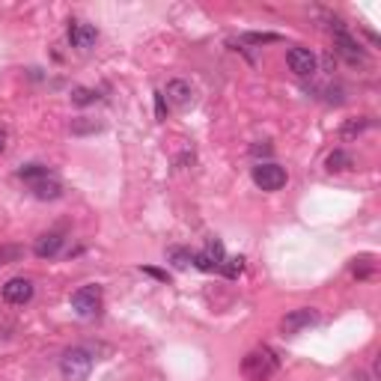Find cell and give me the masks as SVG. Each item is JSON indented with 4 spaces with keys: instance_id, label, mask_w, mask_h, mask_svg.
Returning a JSON list of instances; mask_svg holds the SVG:
<instances>
[{
    "instance_id": "1",
    "label": "cell",
    "mask_w": 381,
    "mask_h": 381,
    "mask_svg": "<svg viewBox=\"0 0 381 381\" xmlns=\"http://www.w3.org/2000/svg\"><path fill=\"white\" fill-rule=\"evenodd\" d=\"M18 179L27 182L30 194L36 200H57V197H63V182L45 167V164H27V167H21Z\"/></svg>"
},
{
    "instance_id": "2",
    "label": "cell",
    "mask_w": 381,
    "mask_h": 381,
    "mask_svg": "<svg viewBox=\"0 0 381 381\" xmlns=\"http://www.w3.org/2000/svg\"><path fill=\"white\" fill-rule=\"evenodd\" d=\"M277 373V354L271 349H253L241 361V375L247 381H269Z\"/></svg>"
},
{
    "instance_id": "3",
    "label": "cell",
    "mask_w": 381,
    "mask_h": 381,
    "mask_svg": "<svg viewBox=\"0 0 381 381\" xmlns=\"http://www.w3.org/2000/svg\"><path fill=\"white\" fill-rule=\"evenodd\" d=\"M93 363H96L93 351L75 346V349H69L60 358V375L66 381H86V378H90V373H93Z\"/></svg>"
},
{
    "instance_id": "4",
    "label": "cell",
    "mask_w": 381,
    "mask_h": 381,
    "mask_svg": "<svg viewBox=\"0 0 381 381\" xmlns=\"http://www.w3.org/2000/svg\"><path fill=\"white\" fill-rule=\"evenodd\" d=\"M286 179H289L286 170L274 161H262L253 167V185H257L259 190H280L286 185Z\"/></svg>"
},
{
    "instance_id": "5",
    "label": "cell",
    "mask_w": 381,
    "mask_h": 381,
    "mask_svg": "<svg viewBox=\"0 0 381 381\" xmlns=\"http://www.w3.org/2000/svg\"><path fill=\"white\" fill-rule=\"evenodd\" d=\"M72 310L84 316V319H90V316H96L101 310V286L90 283V286H81L78 292L72 295Z\"/></svg>"
},
{
    "instance_id": "6",
    "label": "cell",
    "mask_w": 381,
    "mask_h": 381,
    "mask_svg": "<svg viewBox=\"0 0 381 381\" xmlns=\"http://www.w3.org/2000/svg\"><path fill=\"white\" fill-rule=\"evenodd\" d=\"M316 322H319V313H316L313 307H298V310H289L280 319V331L289 334V337H295V334L304 331V328H310Z\"/></svg>"
},
{
    "instance_id": "7",
    "label": "cell",
    "mask_w": 381,
    "mask_h": 381,
    "mask_svg": "<svg viewBox=\"0 0 381 381\" xmlns=\"http://www.w3.org/2000/svg\"><path fill=\"white\" fill-rule=\"evenodd\" d=\"M286 63H289V69L298 75V78H310V75H316V66H319V60H316V54L310 48H289V54H286Z\"/></svg>"
},
{
    "instance_id": "8",
    "label": "cell",
    "mask_w": 381,
    "mask_h": 381,
    "mask_svg": "<svg viewBox=\"0 0 381 381\" xmlns=\"http://www.w3.org/2000/svg\"><path fill=\"white\" fill-rule=\"evenodd\" d=\"M331 30H334V45L342 57H349V60H361L363 57V51H361V42L354 39V36L346 30V24H331Z\"/></svg>"
},
{
    "instance_id": "9",
    "label": "cell",
    "mask_w": 381,
    "mask_h": 381,
    "mask_svg": "<svg viewBox=\"0 0 381 381\" xmlns=\"http://www.w3.org/2000/svg\"><path fill=\"white\" fill-rule=\"evenodd\" d=\"M33 298V283L27 277H12L4 283V301L6 304H27Z\"/></svg>"
},
{
    "instance_id": "10",
    "label": "cell",
    "mask_w": 381,
    "mask_h": 381,
    "mask_svg": "<svg viewBox=\"0 0 381 381\" xmlns=\"http://www.w3.org/2000/svg\"><path fill=\"white\" fill-rule=\"evenodd\" d=\"M224 259L226 257H224V245H221V241H209V247L194 257V265H197L200 271H221Z\"/></svg>"
},
{
    "instance_id": "11",
    "label": "cell",
    "mask_w": 381,
    "mask_h": 381,
    "mask_svg": "<svg viewBox=\"0 0 381 381\" xmlns=\"http://www.w3.org/2000/svg\"><path fill=\"white\" fill-rule=\"evenodd\" d=\"M98 39V30L93 27V24H84V21H72L69 27V42L72 48H81V51H90Z\"/></svg>"
},
{
    "instance_id": "12",
    "label": "cell",
    "mask_w": 381,
    "mask_h": 381,
    "mask_svg": "<svg viewBox=\"0 0 381 381\" xmlns=\"http://www.w3.org/2000/svg\"><path fill=\"white\" fill-rule=\"evenodd\" d=\"M161 96L167 98L173 108H188L190 101H194V86H190L188 81H182V78H176V81L167 84V90H164Z\"/></svg>"
},
{
    "instance_id": "13",
    "label": "cell",
    "mask_w": 381,
    "mask_h": 381,
    "mask_svg": "<svg viewBox=\"0 0 381 381\" xmlns=\"http://www.w3.org/2000/svg\"><path fill=\"white\" fill-rule=\"evenodd\" d=\"M63 233H45V235H39L36 238V245H33V253L39 259H51V257H57V253L63 250Z\"/></svg>"
},
{
    "instance_id": "14",
    "label": "cell",
    "mask_w": 381,
    "mask_h": 381,
    "mask_svg": "<svg viewBox=\"0 0 381 381\" xmlns=\"http://www.w3.org/2000/svg\"><path fill=\"white\" fill-rule=\"evenodd\" d=\"M325 167H328V173H346V170H351V167H354V158L349 155V152H342V149H334L331 155H328Z\"/></svg>"
},
{
    "instance_id": "15",
    "label": "cell",
    "mask_w": 381,
    "mask_h": 381,
    "mask_svg": "<svg viewBox=\"0 0 381 381\" xmlns=\"http://www.w3.org/2000/svg\"><path fill=\"white\" fill-rule=\"evenodd\" d=\"M366 129H370V120H366V117L346 120V122H342V129H340V137H342V141H354V137L363 134Z\"/></svg>"
},
{
    "instance_id": "16",
    "label": "cell",
    "mask_w": 381,
    "mask_h": 381,
    "mask_svg": "<svg viewBox=\"0 0 381 381\" xmlns=\"http://www.w3.org/2000/svg\"><path fill=\"white\" fill-rule=\"evenodd\" d=\"M21 257H24V247H18V245H4L0 247V265H12Z\"/></svg>"
},
{
    "instance_id": "17",
    "label": "cell",
    "mask_w": 381,
    "mask_h": 381,
    "mask_svg": "<svg viewBox=\"0 0 381 381\" xmlns=\"http://www.w3.org/2000/svg\"><path fill=\"white\" fill-rule=\"evenodd\" d=\"M241 269H245V257H230V259H224V265H221V271L226 277H238Z\"/></svg>"
},
{
    "instance_id": "18",
    "label": "cell",
    "mask_w": 381,
    "mask_h": 381,
    "mask_svg": "<svg viewBox=\"0 0 381 381\" xmlns=\"http://www.w3.org/2000/svg\"><path fill=\"white\" fill-rule=\"evenodd\" d=\"M72 101H75V105H93V101H98V93H96V90H84V86H78V90L72 93Z\"/></svg>"
},
{
    "instance_id": "19",
    "label": "cell",
    "mask_w": 381,
    "mask_h": 381,
    "mask_svg": "<svg viewBox=\"0 0 381 381\" xmlns=\"http://www.w3.org/2000/svg\"><path fill=\"white\" fill-rule=\"evenodd\" d=\"M170 259H173V265H176V269H188V265L194 262V257H190V250H182V247L170 250Z\"/></svg>"
},
{
    "instance_id": "20",
    "label": "cell",
    "mask_w": 381,
    "mask_h": 381,
    "mask_svg": "<svg viewBox=\"0 0 381 381\" xmlns=\"http://www.w3.org/2000/svg\"><path fill=\"white\" fill-rule=\"evenodd\" d=\"M98 122H72V134H86V131H98Z\"/></svg>"
},
{
    "instance_id": "21",
    "label": "cell",
    "mask_w": 381,
    "mask_h": 381,
    "mask_svg": "<svg viewBox=\"0 0 381 381\" xmlns=\"http://www.w3.org/2000/svg\"><path fill=\"white\" fill-rule=\"evenodd\" d=\"M247 42H253V45H262V42H277V36H274V33H250V36H247Z\"/></svg>"
},
{
    "instance_id": "22",
    "label": "cell",
    "mask_w": 381,
    "mask_h": 381,
    "mask_svg": "<svg viewBox=\"0 0 381 381\" xmlns=\"http://www.w3.org/2000/svg\"><path fill=\"white\" fill-rule=\"evenodd\" d=\"M155 113H158V120L167 117V108H164V96L161 93H155Z\"/></svg>"
},
{
    "instance_id": "23",
    "label": "cell",
    "mask_w": 381,
    "mask_h": 381,
    "mask_svg": "<svg viewBox=\"0 0 381 381\" xmlns=\"http://www.w3.org/2000/svg\"><path fill=\"white\" fill-rule=\"evenodd\" d=\"M149 277H155V280H170V274L167 271H161V269H149V265H146V269H143Z\"/></svg>"
},
{
    "instance_id": "24",
    "label": "cell",
    "mask_w": 381,
    "mask_h": 381,
    "mask_svg": "<svg viewBox=\"0 0 381 381\" xmlns=\"http://www.w3.org/2000/svg\"><path fill=\"white\" fill-rule=\"evenodd\" d=\"M6 143H9V134H6L4 129H0V155H4V152H6Z\"/></svg>"
}]
</instances>
